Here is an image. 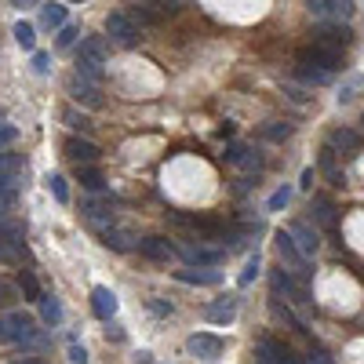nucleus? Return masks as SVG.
I'll return each mask as SVG.
<instances>
[{
  "label": "nucleus",
  "instance_id": "obj_28",
  "mask_svg": "<svg viewBox=\"0 0 364 364\" xmlns=\"http://www.w3.org/2000/svg\"><path fill=\"white\" fill-rule=\"evenodd\" d=\"M18 284H22V295L26 299H33V302H41V288H37V277L29 269H22V277H18Z\"/></svg>",
  "mask_w": 364,
  "mask_h": 364
},
{
  "label": "nucleus",
  "instance_id": "obj_6",
  "mask_svg": "<svg viewBox=\"0 0 364 364\" xmlns=\"http://www.w3.org/2000/svg\"><path fill=\"white\" fill-rule=\"evenodd\" d=\"M186 350L193 357H200V360H215L223 353V339L219 336H208V331H197V336L186 339Z\"/></svg>",
  "mask_w": 364,
  "mask_h": 364
},
{
  "label": "nucleus",
  "instance_id": "obj_17",
  "mask_svg": "<svg viewBox=\"0 0 364 364\" xmlns=\"http://www.w3.org/2000/svg\"><path fill=\"white\" fill-rule=\"evenodd\" d=\"M15 200H18V175L8 171L0 175V211H15Z\"/></svg>",
  "mask_w": 364,
  "mask_h": 364
},
{
  "label": "nucleus",
  "instance_id": "obj_5",
  "mask_svg": "<svg viewBox=\"0 0 364 364\" xmlns=\"http://www.w3.org/2000/svg\"><path fill=\"white\" fill-rule=\"evenodd\" d=\"M350 41H353V33L346 26H336V22H324L317 33H314V44H321V48H331V51H343V48H350Z\"/></svg>",
  "mask_w": 364,
  "mask_h": 364
},
{
  "label": "nucleus",
  "instance_id": "obj_24",
  "mask_svg": "<svg viewBox=\"0 0 364 364\" xmlns=\"http://www.w3.org/2000/svg\"><path fill=\"white\" fill-rule=\"evenodd\" d=\"M41 317H44L48 324H58V321H63V306H58L55 295H41Z\"/></svg>",
  "mask_w": 364,
  "mask_h": 364
},
{
  "label": "nucleus",
  "instance_id": "obj_26",
  "mask_svg": "<svg viewBox=\"0 0 364 364\" xmlns=\"http://www.w3.org/2000/svg\"><path fill=\"white\" fill-rule=\"evenodd\" d=\"M314 219L321 226H336V208H331V200H314Z\"/></svg>",
  "mask_w": 364,
  "mask_h": 364
},
{
  "label": "nucleus",
  "instance_id": "obj_39",
  "mask_svg": "<svg viewBox=\"0 0 364 364\" xmlns=\"http://www.w3.org/2000/svg\"><path fill=\"white\" fill-rule=\"evenodd\" d=\"M33 70H37L41 77H48V70H51V58H48L44 51H37V55H33Z\"/></svg>",
  "mask_w": 364,
  "mask_h": 364
},
{
  "label": "nucleus",
  "instance_id": "obj_21",
  "mask_svg": "<svg viewBox=\"0 0 364 364\" xmlns=\"http://www.w3.org/2000/svg\"><path fill=\"white\" fill-rule=\"evenodd\" d=\"M11 33H15V44H18L22 51H33V48H37V33H33V26H29V22L18 18Z\"/></svg>",
  "mask_w": 364,
  "mask_h": 364
},
{
  "label": "nucleus",
  "instance_id": "obj_18",
  "mask_svg": "<svg viewBox=\"0 0 364 364\" xmlns=\"http://www.w3.org/2000/svg\"><path fill=\"white\" fill-rule=\"evenodd\" d=\"M175 277H178L182 284H219L223 273H219V269H178Z\"/></svg>",
  "mask_w": 364,
  "mask_h": 364
},
{
  "label": "nucleus",
  "instance_id": "obj_25",
  "mask_svg": "<svg viewBox=\"0 0 364 364\" xmlns=\"http://www.w3.org/2000/svg\"><path fill=\"white\" fill-rule=\"evenodd\" d=\"M77 178H80V186H87V190H102V175L91 164H77Z\"/></svg>",
  "mask_w": 364,
  "mask_h": 364
},
{
  "label": "nucleus",
  "instance_id": "obj_23",
  "mask_svg": "<svg viewBox=\"0 0 364 364\" xmlns=\"http://www.w3.org/2000/svg\"><path fill=\"white\" fill-rule=\"evenodd\" d=\"M102 245L113 248V252H128L132 248V233H124V230H102Z\"/></svg>",
  "mask_w": 364,
  "mask_h": 364
},
{
  "label": "nucleus",
  "instance_id": "obj_33",
  "mask_svg": "<svg viewBox=\"0 0 364 364\" xmlns=\"http://www.w3.org/2000/svg\"><path fill=\"white\" fill-rule=\"evenodd\" d=\"M288 200H291V190H288V186H281L277 193L269 197V204H266V208H269V211H281V208H284Z\"/></svg>",
  "mask_w": 364,
  "mask_h": 364
},
{
  "label": "nucleus",
  "instance_id": "obj_45",
  "mask_svg": "<svg viewBox=\"0 0 364 364\" xmlns=\"http://www.w3.org/2000/svg\"><path fill=\"white\" fill-rule=\"evenodd\" d=\"M15 364H44V360H33V357H29V360H15Z\"/></svg>",
  "mask_w": 364,
  "mask_h": 364
},
{
  "label": "nucleus",
  "instance_id": "obj_9",
  "mask_svg": "<svg viewBox=\"0 0 364 364\" xmlns=\"http://www.w3.org/2000/svg\"><path fill=\"white\" fill-rule=\"evenodd\" d=\"M66 157L77 161V164H95L99 161V146L80 139V135H73V139H66Z\"/></svg>",
  "mask_w": 364,
  "mask_h": 364
},
{
  "label": "nucleus",
  "instance_id": "obj_31",
  "mask_svg": "<svg viewBox=\"0 0 364 364\" xmlns=\"http://www.w3.org/2000/svg\"><path fill=\"white\" fill-rule=\"evenodd\" d=\"M63 120H66V124H70L73 132H87V128H91V120H87L84 113H77V109H66V113H63Z\"/></svg>",
  "mask_w": 364,
  "mask_h": 364
},
{
  "label": "nucleus",
  "instance_id": "obj_22",
  "mask_svg": "<svg viewBox=\"0 0 364 364\" xmlns=\"http://www.w3.org/2000/svg\"><path fill=\"white\" fill-rule=\"evenodd\" d=\"M230 164H240V168H259L262 164V157L259 154H252V149H245V146H230Z\"/></svg>",
  "mask_w": 364,
  "mask_h": 364
},
{
  "label": "nucleus",
  "instance_id": "obj_12",
  "mask_svg": "<svg viewBox=\"0 0 364 364\" xmlns=\"http://www.w3.org/2000/svg\"><path fill=\"white\" fill-rule=\"evenodd\" d=\"M91 310H95V317L99 321H109L113 314H117V295L109 291V288H91Z\"/></svg>",
  "mask_w": 364,
  "mask_h": 364
},
{
  "label": "nucleus",
  "instance_id": "obj_7",
  "mask_svg": "<svg viewBox=\"0 0 364 364\" xmlns=\"http://www.w3.org/2000/svg\"><path fill=\"white\" fill-rule=\"evenodd\" d=\"M277 252H281V259L295 269V273H306V255H302V248L295 245V237L291 233H277Z\"/></svg>",
  "mask_w": 364,
  "mask_h": 364
},
{
  "label": "nucleus",
  "instance_id": "obj_16",
  "mask_svg": "<svg viewBox=\"0 0 364 364\" xmlns=\"http://www.w3.org/2000/svg\"><path fill=\"white\" fill-rule=\"evenodd\" d=\"M204 317L211 324H230L237 317V299H219V302H211V306L204 310Z\"/></svg>",
  "mask_w": 364,
  "mask_h": 364
},
{
  "label": "nucleus",
  "instance_id": "obj_34",
  "mask_svg": "<svg viewBox=\"0 0 364 364\" xmlns=\"http://www.w3.org/2000/svg\"><path fill=\"white\" fill-rule=\"evenodd\" d=\"M291 135V124H269L266 128V139H273V142H281V139H288Z\"/></svg>",
  "mask_w": 364,
  "mask_h": 364
},
{
  "label": "nucleus",
  "instance_id": "obj_30",
  "mask_svg": "<svg viewBox=\"0 0 364 364\" xmlns=\"http://www.w3.org/2000/svg\"><path fill=\"white\" fill-rule=\"evenodd\" d=\"M299 77L306 80V84H328L336 73H324V70H310V66H299Z\"/></svg>",
  "mask_w": 364,
  "mask_h": 364
},
{
  "label": "nucleus",
  "instance_id": "obj_14",
  "mask_svg": "<svg viewBox=\"0 0 364 364\" xmlns=\"http://www.w3.org/2000/svg\"><path fill=\"white\" fill-rule=\"evenodd\" d=\"M291 237H295V245L302 248V255H306V259L321 248V237H317V230H314L310 223H295V226H291Z\"/></svg>",
  "mask_w": 364,
  "mask_h": 364
},
{
  "label": "nucleus",
  "instance_id": "obj_42",
  "mask_svg": "<svg viewBox=\"0 0 364 364\" xmlns=\"http://www.w3.org/2000/svg\"><path fill=\"white\" fill-rule=\"evenodd\" d=\"M4 302H15V288L8 281H0V306H4Z\"/></svg>",
  "mask_w": 364,
  "mask_h": 364
},
{
  "label": "nucleus",
  "instance_id": "obj_35",
  "mask_svg": "<svg viewBox=\"0 0 364 364\" xmlns=\"http://www.w3.org/2000/svg\"><path fill=\"white\" fill-rule=\"evenodd\" d=\"M18 252H22V248L8 245V240H0V262H18Z\"/></svg>",
  "mask_w": 364,
  "mask_h": 364
},
{
  "label": "nucleus",
  "instance_id": "obj_37",
  "mask_svg": "<svg viewBox=\"0 0 364 364\" xmlns=\"http://www.w3.org/2000/svg\"><path fill=\"white\" fill-rule=\"evenodd\" d=\"M18 157L15 154H0V175H8V171H18Z\"/></svg>",
  "mask_w": 364,
  "mask_h": 364
},
{
  "label": "nucleus",
  "instance_id": "obj_27",
  "mask_svg": "<svg viewBox=\"0 0 364 364\" xmlns=\"http://www.w3.org/2000/svg\"><path fill=\"white\" fill-rule=\"evenodd\" d=\"M48 190H51V197H55L58 204L70 200V190H66V178H63V175H48Z\"/></svg>",
  "mask_w": 364,
  "mask_h": 364
},
{
  "label": "nucleus",
  "instance_id": "obj_1",
  "mask_svg": "<svg viewBox=\"0 0 364 364\" xmlns=\"http://www.w3.org/2000/svg\"><path fill=\"white\" fill-rule=\"evenodd\" d=\"M0 343H11V346H29L37 343V321L22 314V310H11L0 317Z\"/></svg>",
  "mask_w": 364,
  "mask_h": 364
},
{
  "label": "nucleus",
  "instance_id": "obj_29",
  "mask_svg": "<svg viewBox=\"0 0 364 364\" xmlns=\"http://www.w3.org/2000/svg\"><path fill=\"white\" fill-rule=\"evenodd\" d=\"M77 77H84V80H91V84H102V66H95V63H77Z\"/></svg>",
  "mask_w": 364,
  "mask_h": 364
},
{
  "label": "nucleus",
  "instance_id": "obj_8",
  "mask_svg": "<svg viewBox=\"0 0 364 364\" xmlns=\"http://www.w3.org/2000/svg\"><path fill=\"white\" fill-rule=\"evenodd\" d=\"M70 95H73L80 106H91V109H99V106H102L99 84H91V80H84V77H73V80H70Z\"/></svg>",
  "mask_w": 364,
  "mask_h": 364
},
{
  "label": "nucleus",
  "instance_id": "obj_19",
  "mask_svg": "<svg viewBox=\"0 0 364 364\" xmlns=\"http://www.w3.org/2000/svg\"><path fill=\"white\" fill-rule=\"evenodd\" d=\"M41 26L63 29V26H66V8H63V4H44V8H41Z\"/></svg>",
  "mask_w": 364,
  "mask_h": 364
},
{
  "label": "nucleus",
  "instance_id": "obj_11",
  "mask_svg": "<svg viewBox=\"0 0 364 364\" xmlns=\"http://www.w3.org/2000/svg\"><path fill=\"white\" fill-rule=\"evenodd\" d=\"M182 259H186L190 266H219L226 259L223 248H200V245H190V248H182Z\"/></svg>",
  "mask_w": 364,
  "mask_h": 364
},
{
  "label": "nucleus",
  "instance_id": "obj_46",
  "mask_svg": "<svg viewBox=\"0 0 364 364\" xmlns=\"http://www.w3.org/2000/svg\"><path fill=\"white\" fill-rule=\"evenodd\" d=\"M15 4H37V0H15Z\"/></svg>",
  "mask_w": 364,
  "mask_h": 364
},
{
  "label": "nucleus",
  "instance_id": "obj_2",
  "mask_svg": "<svg viewBox=\"0 0 364 364\" xmlns=\"http://www.w3.org/2000/svg\"><path fill=\"white\" fill-rule=\"evenodd\" d=\"M106 33H109V41L113 44H120V48H135L142 37H139V26L132 22V15H124V11H113L109 18H106Z\"/></svg>",
  "mask_w": 364,
  "mask_h": 364
},
{
  "label": "nucleus",
  "instance_id": "obj_43",
  "mask_svg": "<svg viewBox=\"0 0 364 364\" xmlns=\"http://www.w3.org/2000/svg\"><path fill=\"white\" fill-rule=\"evenodd\" d=\"M310 364H336V360H331L328 353H314V357H310Z\"/></svg>",
  "mask_w": 364,
  "mask_h": 364
},
{
  "label": "nucleus",
  "instance_id": "obj_20",
  "mask_svg": "<svg viewBox=\"0 0 364 364\" xmlns=\"http://www.w3.org/2000/svg\"><path fill=\"white\" fill-rule=\"evenodd\" d=\"M84 215L95 223V226H102V230H109V223H113V211L106 208V204H99V200H91V204H84Z\"/></svg>",
  "mask_w": 364,
  "mask_h": 364
},
{
  "label": "nucleus",
  "instance_id": "obj_10",
  "mask_svg": "<svg viewBox=\"0 0 364 364\" xmlns=\"http://www.w3.org/2000/svg\"><path fill=\"white\" fill-rule=\"evenodd\" d=\"M135 248H139V255H146L149 262H168V259L175 255V248L168 245L164 237H142Z\"/></svg>",
  "mask_w": 364,
  "mask_h": 364
},
{
  "label": "nucleus",
  "instance_id": "obj_40",
  "mask_svg": "<svg viewBox=\"0 0 364 364\" xmlns=\"http://www.w3.org/2000/svg\"><path fill=\"white\" fill-rule=\"evenodd\" d=\"M284 91L291 95V102H310V95H306L302 87H295V84H284Z\"/></svg>",
  "mask_w": 364,
  "mask_h": 364
},
{
  "label": "nucleus",
  "instance_id": "obj_47",
  "mask_svg": "<svg viewBox=\"0 0 364 364\" xmlns=\"http://www.w3.org/2000/svg\"><path fill=\"white\" fill-rule=\"evenodd\" d=\"M73 4H80V0H73Z\"/></svg>",
  "mask_w": 364,
  "mask_h": 364
},
{
  "label": "nucleus",
  "instance_id": "obj_38",
  "mask_svg": "<svg viewBox=\"0 0 364 364\" xmlns=\"http://www.w3.org/2000/svg\"><path fill=\"white\" fill-rule=\"evenodd\" d=\"M77 37H80V29H73V26H63V33H58V48H70Z\"/></svg>",
  "mask_w": 364,
  "mask_h": 364
},
{
  "label": "nucleus",
  "instance_id": "obj_15",
  "mask_svg": "<svg viewBox=\"0 0 364 364\" xmlns=\"http://www.w3.org/2000/svg\"><path fill=\"white\" fill-rule=\"evenodd\" d=\"M328 149H346V154H353V149H360V135L353 128H331L328 132Z\"/></svg>",
  "mask_w": 364,
  "mask_h": 364
},
{
  "label": "nucleus",
  "instance_id": "obj_3",
  "mask_svg": "<svg viewBox=\"0 0 364 364\" xmlns=\"http://www.w3.org/2000/svg\"><path fill=\"white\" fill-rule=\"evenodd\" d=\"M310 11L321 18V22H336V26H346L353 18V0H314Z\"/></svg>",
  "mask_w": 364,
  "mask_h": 364
},
{
  "label": "nucleus",
  "instance_id": "obj_41",
  "mask_svg": "<svg viewBox=\"0 0 364 364\" xmlns=\"http://www.w3.org/2000/svg\"><path fill=\"white\" fill-rule=\"evenodd\" d=\"M70 360H73V364H87V353H84V346L70 343Z\"/></svg>",
  "mask_w": 364,
  "mask_h": 364
},
{
  "label": "nucleus",
  "instance_id": "obj_48",
  "mask_svg": "<svg viewBox=\"0 0 364 364\" xmlns=\"http://www.w3.org/2000/svg\"><path fill=\"white\" fill-rule=\"evenodd\" d=\"M310 4H314V0H310Z\"/></svg>",
  "mask_w": 364,
  "mask_h": 364
},
{
  "label": "nucleus",
  "instance_id": "obj_36",
  "mask_svg": "<svg viewBox=\"0 0 364 364\" xmlns=\"http://www.w3.org/2000/svg\"><path fill=\"white\" fill-rule=\"evenodd\" d=\"M15 139H18V128H15V124H0V149L11 146Z\"/></svg>",
  "mask_w": 364,
  "mask_h": 364
},
{
  "label": "nucleus",
  "instance_id": "obj_32",
  "mask_svg": "<svg viewBox=\"0 0 364 364\" xmlns=\"http://www.w3.org/2000/svg\"><path fill=\"white\" fill-rule=\"evenodd\" d=\"M255 277H259V255H252V259L245 262V269H240V288H248Z\"/></svg>",
  "mask_w": 364,
  "mask_h": 364
},
{
  "label": "nucleus",
  "instance_id": "obj_13",
  "mask_svg": "<svg viewBox=\"0 0 364 364\" xmlns=\"http://www.w3.org/2000/svg\"><path fill=\"white\" fill-rule=\"evenodd\" d=\"M77 63H95V66H102V63H106V41H102V37H84L80 48H77Z\"/></svg>",
  "mask_w": 364,
  "mask_h": 364
},
{
  "label": "nucleus",
  "instance_id": "obj_44",
  "mask_svg": "<svg viewBox=\"0 0 364 364\" xmlns=\"http://www.w3.org/2000/svg\"><path fill=\"white\" fill-rule=\"evenodd\" d=\"M149 306H154L157 314H168V317H171V306H164V302H157V299H154V302H149Z\"/></svg>",
  "mask_w": 364,
  "mask_h": 364
},
{
  "label": "nucleus",
  "instance_id": "obj_4",
  "mask_svg": "<svg viewBox=\"0 0 364 364\" xmlns=\"http://www.w3.org/2000/svg\"><path fill=\"white\" fill-rule=\"evenodd\" d=\"M299 66H310V70H324V73H336L339 70V51H331V48H302L299 51Z\"/></svg>",
  "mask_w": 364,
  "mask_h": 364
}]
</instances>
